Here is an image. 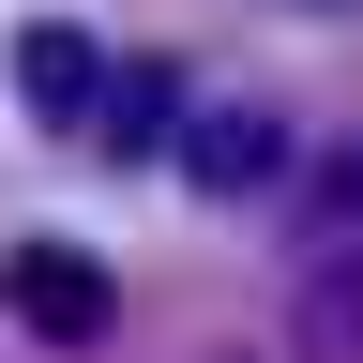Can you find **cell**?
Listing matches in <instances>:
<instances>
[{
	"label": "cell",
	"mask_w": 363,
	"mask_h": 363,
	"mask_svg": "<svg viewBox=\"0 0 363 363\" xmlns=\"http://www.w3.org/2000/svg\"><path fill=\"white\" fill-rule=\"evenodd\" d=\"M91 91H106V45L91 30H16V106L30 121H91Z\"/></svg>",
	"instance_id": "obj_3"
},
{
	"label": "cell",
	"mask_w": 363,
	"mask_h": 363,
	"mask_svg": "<svg viewBox=\"0 0 363 363\" xmlns=\"http://www.w3.org/2000/svg\"><path fill=\"white\" fill-rule=\"evenodd\" d=\"M303 363H363V227L303 272Z\"/></svg>",
	"instance_id": "obj_4"
},
{
	"label": "cell",
	"mask_w": 363,
	"mask_h": 363,
	"mask_svg": "<svg viewBox=\"0 0 363 363\" xmlns=\"http://www.w3.org/2000/svg\"><path fill=\"white\" fill-rule=\"evenodd\" d=\"M0 303H16V333H45V348H106L121 272L91 242H16V257H0Z\"/></svg>",
	"instance_id": "obj_1"
},
{
	"label": "cell",
	"mask_w": 363,
	"mask_h": 363,
	"mask_svg": "<svg viewBox=\"0 0 363 363\" xmlns=\"http://www.w3.org/2000/svg\"><path fill=\"white\" fill-rule=\"evenodd\" d=\"M91 121H106L121 152H167V121H182V106H167V61H136V76H106V91H91Z\"/></svg>",
	"instance_id": "obj_5"
},
{
	"label": "cell",
	"mask_w": 363,
	"mask_h": 363,
	"mask_svg": "<svg viewBox=\"0 0 363 363\" xmlns=\"http://www.w3.org/2000/svg\"><path fill=\"white\" fill-rule=\"evenodd\" d=\"M318 212H333V227H363V136L333 152V182H318Z\"/></svg>",
	"instance_id": "obj_6"
},
{
	"label": "cell",
	"mask_w": 363,
	"mask_h": 363,
	"mask_svg": "<svg viewBox=\"0 0 363 363\" xmlns=\"http://www.w3.org/2000/svg\"><path fill=\"white\" fill-rule=\"evenodd\" d=\"M182 182H212V197H257V182H288V121L272 106H182Z\"/></svg>",
	"instance_id": "obj_2"
}]
</instances>
